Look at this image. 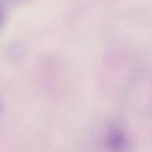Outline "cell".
I'll use <instances>...</instances> for the list:
<instances>
[{
  "mask_svg": "<svg viewBox=\"0 0 152 152\" xmlns=\"http://www.w3.org/2000/svg\"><path fill=\"white\" fill-rule=\"evenodd\" d=\"M1 17H2V15H1V12H0V20H1Z\"/></svg>",
  "mask_w": 152,
  "mask_h": 152,
  "instance_id": "6da1fadb",
  "label": "cell"
}]
</instances>
